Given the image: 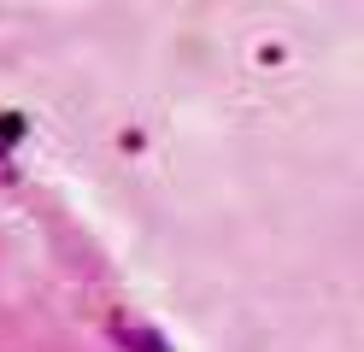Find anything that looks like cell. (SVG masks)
I'll return each mask as SVG.
<instances>
[{
	"label": "cell",
	"instance_id": "cell-1",
	"mask_svg": "<svg viewBox=\"0 0 364 352\" xmlns=\"http://www.w3.org/2000/svg\"><path fill=\"white\" fill-rule=\"evenodd\" d=\"M118 341L135 346V352H165V346H159V335H147V329H129V323H118Z\"/></svg>",
	"mask_w": 364,
	"mask_h": 352
}]
</instances>
